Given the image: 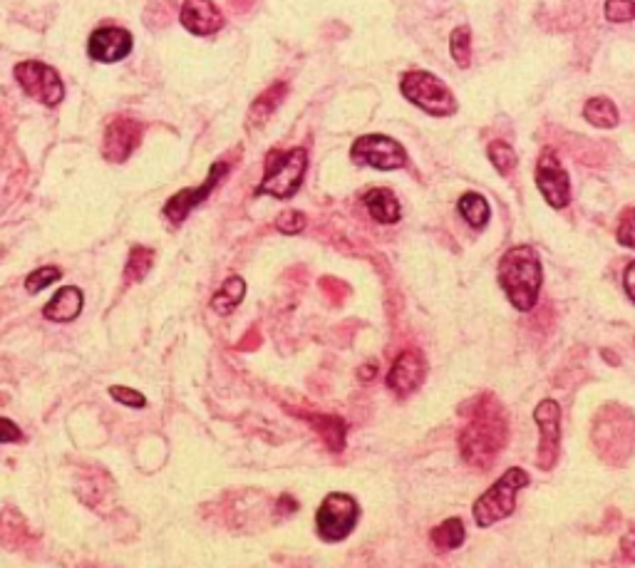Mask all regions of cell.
I'll use <instances>...</instances> for the list:
<instances>
[{"mask_svg": "<svg viewBox=\"0 0 635 568\" xmlns=\"http://www.w3.org/2000/svg\"><path fill=\"white\" fill-rule=\"evenodd\" d=\"M464 427L459 432V449L469 467L487 472L497 462L509 440V422L502 402L494 395L472 397L462 405Z\"/></svg>", "mask_w": 635, "mask_h": 568, "instance_id": "1", "label": "cell"}, {"mask_svg": "<svg viewBox=\"0 0 635 568\" xmlns=\"http://www.w3.org/2000/svg\"><path fill=\"white\" fill-rule=\"evenodd\" d=\"M499 286L507 293L509 303L521 313H529L539 301L541 261L531 246L509 249L499 261Z\"/></svg>", "mask_w": 635, "mask_h": 568, "instance_id": "2", "label": "cell"}, {"mask_svg": "<svg viewBox=\"0 0 635 568\" xmlns=\"http://www.w3.org/2000/svg\"><path fill=\"white\" fill-rule=\"evenodd\" d=\"M308 167L306 149H288V152H268L263 179L256 194L273 196V199H291L303 184V174Z\"/></svg>", "mask_w": 635, "mask_h": 568, "instance_id": "3", "label": "cell"}, {"mask_svg": "<svg viewBox=\"0 0 635 568\" xmlns=\"http://www.w3.org/2000/svg\"><path fill=\"white\" fill-rule=\"evenodd\" d=\"M524 487H529V474L519 467H511L482 497L474 502V521L477 526L487 529V526L497 524V521L507 519L516 509V494Z\"/></svg>", "mask_w": 635, "mask_h": 568, "instance_id": "4", "label": "cell"}, {"mask_svg": "<svg viewBox=\"0 0 635 568\" xmlns=\"http://www.w3.org/2000/svg\"><path fill=\"white\" fill-rule=\"evenodd\" d=\"M400 92L407 102L420 107L422 112L432 117H449L457 112V100L452 90L427 70H410L402 75Z\"/></svg>", "mask_w": 635, "mask_h": 568, "instance_id": "5", "label": "cell"}, {"mask_svg": "<svg viewBox=\"0 0 635 568\" xmlns=\"http://www.w3.org/2000/svg\"><path fill=\"white\" fill-rule=\"evenodd\" d=\"M360 506L350 494L333 492L323 499L316 511V529L318 536L328 544L348 539L350 531L358 526Z\"/></svg>", "mask_w": 635, "mask_h": 568, "instance_id": "6", "label": "cell"}, {"mask_svg": "<svg viewBox=\"0 0 635 568\" xmlns=\"http://www.w3.org/2000/svg\"><path fill=\"white\" fill-rule=\"evenodd\" d=\"M350 159L358 167H373L380 172H395L407 164V152L397 139L387 134H363L350 147Z\"/></svg>", "mask_w": 635, "mask_h": 568, "instance_id": "7", "label": "cell"}, {"mask_svg": "<svg viewBox=\"0 0 635 568\" xmlns=\"http://www.w3.org/2000/svg\"><path fill=\"white\" fill-rule=\"evenodd\" d=\"M15 80L23 87V92L33 100L43 102L48 107H58L65 97V85L60 80L58 70L40 60H25V63H18L13 70Z\"/></svg>", "mask_w": 635, "mask_h": 568, "instance_id": "8", "label": "cell"}, {"mask_svg": "<svg viewBox=\"0 0 635 568\" xmlns=\"http://www.w3.org/2000/svg\"><path fill=\"white\" fill-rule=\"evenodd\" d=\"M536 187L551 209H566L571 204V182L566 169L561 167L554 149H544L536 164Z\"/></svg>", "mask_w": 635, "mask_h": 568, "instance_id": "9", "label": "cell"}, {"mask_svg": "<svg viewBox=\"0 0 635 568\" xmlns=\"http://www.w3.org/2000/svg\"><path fill=\"white\" fill-rule=\"evenodd\" d=\"M534 420L539 425V454H536V464H539V469L549 472V469L556 467L561 449V407L554 400L539 402Z\"/></svg>", "mask_w": 635, "mask_h": 568, "instance_id": "10", "label": "cell"}, {"mask_svg": "<svg viewBox=\"0 0 635 568\" xmlns=\"http://www.w3.org/2000/svg\"><path fill=\"white\" fill-rule=\"evenodd\" d=\"M226 174H229V164L226 162L211 164L204 184H201V187H194V189H182L179 194H174L172 199L164 204V216H167L172 224H182V221L191 214V209H194V206H199L201 201H206V196H209L211 191H214L221 182H224Z\"/></svg>", "mask_w": 635, "mask_h": 568, "instance_id": "11", "label": "cell"}, {"mask_svg": "<svg viewBox=\"0 0 635 568\" xmlns=\"http://www.w3.org/2000/svg\"><path fill=\"white\" fill-rule=\"evenodd\" d=\"M132 45L134 40L132 35H129V30L110 25V28H97L95 33L90 35V40H87V55H90L95 63L112 65L125 60L127 55L132 53Z\"/></svg>", "mask_w": 635, "mask_h": 568, "instance_id": "12", "label": "cell"}, {"mask_svg": "<svg viewBox=\"0 0 635 568\" xmlns=\"http://www.w3.org/2000/svg\"><path fill=\"white\" fill-rule=\"evenodd\" d=\"M142 142V125L129 117H117L105 129V142H102V157L107 162H127L129 154Z\"/></svg>", "mask_w": 635, "mask_h": 568, "instance_id": "13", "label": "cell"}, {"mask_svg": "<svg viewBox=\"0 0 635 568\" xmlns=\"http://www.w3.org/2000/svg\"><path fill=\"white\" fill-rule=\"evenodd\" d=\"M427 363L420 350H402L387 373V387L400 395H410L425 382Z\"/></svg>", "mask_w": 635, "mask_h": 568, "instance_id": "14", "label": "cell"}, {"mask_svg": "<svg viewBox=\"0 0 635 568\" xmlns=\"http://www.w3.org/2000/svg\"><path fill=\"white\" fill-rule=\"evenodd\" d=\"M179 20L191 35H201V38L224 28V15L216 8L214 0H184Z\"/></svg>", "mask_w": 635, "mask_h": 568, "instance_id": "15", "label": "cell"}, {"mask_svg": "<svg viewBox=\"0 0 635 568\" xmlns=\"http://www.w3.org/2000/svg\"><path fill=\"white\" fill-rule=\"evenodd\" d=\"M82 306H85V298H82V291L75 286L60 288L53 298H50L48 306L43 308V316L53 323H70L80 316Z\"/></svg>", "mask_w": 635, "mask_h": 568, "instance_id": "16", "label": "cell"}, {"mask_svg": "<svg viewBox=\"0 0 635 568\" xmlns=\"http://www.w3.org/2000/svg\"><path fill=\"white\" fill-rule=\"evenodd\" d=\"M363 201L365 209L378 224H397L400 221V201L390 189H370Z\"/></svg>", "mask_w": 635, "mask_h": 568, "instance_id": "17", "label": "cell"}, {"mask_svg": "<svg viewBox=\"0 0 635 568\" xmlns=\"http://www.w3.org/2000/svg\"><path fill=\"white\" fill-rule=\"evenodd\" d=\"M308 420V425L313 427V430L318 432L320 437H323L325 447L330 449V452H343L345 447V422L340 420V417L335 415H303Z\"/></svg>", "mask_w": 635, "mask_h": 568, "instance_id": "18", "label": "cell"}, {"mask_svg": "<svg viewBox=\"0 0 635 568\" xmlns=\"http://www.w3.org/2000/svg\"><path fill=\"white\" fill-rule=\"evenodd\" d=\"M283 95H286V85H273L268 87L266 92H263L261 97L251 105L249 110V129H256V127H263L268 120H271V115L276 112V107L283 102Z\"/></svg>", "mask_w": 635, "mask_h": 568, "instance_id": "19", "label": "cell"}, {"mask_svg": "<svg viewBox=\"0 0 635 568\" xmlns=\"http://www.w3.org/2000/svg\"><path fill=\"white\" fill-rule=\"evenodd\" d=\"M246 296V281L241 276H231L224 286L216 291V296L211 298V308H214L219 316H229L234 313V308L244 301Z\"/></svg>", "mask_w": 635, "mask_h": 568, "instance_id": "20", "label": "cell"}, {"mask_svg": "<svg viewBox=\"0 0 635 568\" xmlns=\"http://www.w3.org/2000/svg\"><path fill=\"white\" fill-rule=\"evenodd\" d=\"M457 209L472 229H484V226L489 224V216H492L487 199H484L482 194H474V191H469V194H464L462 199H459Z\"/></svg>", "mask_w": 635, "mask_h": 568, "instance_id": "21", "label": "cell"}, {"mask_svg": "<svg viewBox=\"0 0 635 568\" xmlns=\"http://www.w3.org/2000/svg\"><path fill=\"white\" fill-rule=\"evenodd\" d=\"M583 117H586L593 127L601 129H613L621 122L618 107L613 105L608 97H593V100H588L586 107H583Z\"/></svg>", "mask_w": 635, "mask_h": 568, "instance_id": "22", "label": "cell"}, {"mask_svg": "<svg viewBox=\"0 0 635 568\" xmlns=\"http://www.w3.org/2000/svg\"><path fill=\"white\" fill-rule=\"evenodd\" d=\"M464 524L462 519H447L442 521L437 529H432V544L437 546V551H452V549H459V546L464 544Z\"/></svg>", "mask_w": 635, "mask_h": 568, "instance_id": "23", "label": "cell"}, {"mask_svg": "<svg viewBox=\"0 0 635 568\" xmlns=\"http://www.w3.org/2000/svg\"><path fill=\"white\" fill-rule=\"evenodd\" d=\"M154 263V251L147 249V246H134L132 253L127 258V266H125V278L127 283H137L142 281L144 276L149 273Z\"/></svg>", "mask_w": 635, "mask_h": 568, "instance_id": "24", "label": "cell"}, {"mask_svg": "<svg viewBox=\"0 0 635 568\" xmlns=\"http://www.w3.org/2000/svg\"><path fill=\"white\" fill-rule=\"evenodd\" d=\"M449 53H452V60L459 67H469V63H472V30L467 25L454 28L452 38H449Z\"/></svg>", "mask_w": 635, "mask_h": 568, "instance_id": "25", "label": "cell"}, {"mask_svg": "<svg viewBox=\"0 0 635 568\" xmlns=\"http://www.w3.org/2000/svg\"><path fill=\"white\" fill-rule=\"evenodd\" d=\"M487 154H489V162L494 164V169H497L502 177H509V174L516 169V162H519V159H516V152L507 142H492L489 144Z\"/></svg>", "mask_w": 635, "mask_h": 568, "instance_id": "26", "label": "cell"}, {"mask_svg": "<svg viewBox=\"0 0 635 568\" xmlns=\"http://www.w3.org/2000/svg\"><path fill=\"white\" fill-rule=\"evenodd\" d=\"M60 278H63V271H60L58 266H43L38 268V271L30 273L28 278H25V291L28 293H40L43 288L53 286V283H58Z\"/></svg>", "mask_w": 635, "mask_h": 568, "instance_id": "27", "label": "cell"}, {"mask_svg": "<svg viewBox=\"0 0 635 568\" xmlns=\"http://www.w3.org/2000/svg\"><path fill=\"white\" fill-rule=\"evenodd\" d=\"M635 15V0H606V18L611 23H628Z\"/></svg>", "mask_w": 635, "mask_h": 568, "instance_id": "28", "label": "cell"}, {"mask_svg": "<svg viewBox=\"0 0 635 568\" xmlns=\"http://www.w3.org/2000/svg\"><path fill=\"white\" fill-rule=\"evenodd\" d=\"M276 226L281 234L296 236V234H301L303 229H306V216H303L301 211H283V214L278 216Z\"/></svg>", "mask_w": 635, "mask_h": 568, "instance_id": "29", "label": "cell"}, {"mask_svg": "<svg viewBox=\"0 0 635 568\" xmlns=\"http://www.w3.org/2000/svg\"><path fill=\"white\" fill-rule=\"evenodd\" d=\"M110 395L115 397L117 402H122V405L127 407H134V410H139V407L147 405V400H144L142 392L132 390V387H122V385H112L110 387Z\"/></svg>", "mask_w": 635, "mask_h": 568, "instance_id": "30", "label": "cell"}, {"mask_svg": "<svg viewBox=\"0 0 635 568\" xmlns=\"http://www.w3.org/2000/svg\"><path fill=\"white\" fill-rule=\"evenodd\" d=\"M618 241H621L626 249H633L635 246V221H633V206H628L623 211L621 221H618Z\"/></svg>", "mask_w": 635, "mask_h": 568, "instance_id": "31", "label": "cell"}, {"mask_svg": "<svg viewBox=\"0 0 635 568\" xmlns=\"http://www.w3.org/2000/svg\"><path fill=\"white\" fill-rule=\"evenodd\" d=\"M20 440H23V432H20V427L15 425V422L0 417V444L20 442Z\"/></svg>", "mask_w": 635, "mask_h": 568, "instance_id": "32", "label": "cell"}, {"mask_svg": "<svg viewBox=\"0 0 635 568\" xmlns=\"http://www.w3.org/2000/svg\"><path fill=\"white\" fill-rule=\"evenodd\" d=\"M276 511H281V516H291L293 511H298V502L293 497H288V494H283V497L278 499Z\"/></svg>", "mask_w": 635, "mask_h": 568, "instance_id": "33", "label": "cell"}, {"mask_svg": "<svg viewBox=\"0 0 635 568\" xmlns=\"http://www.w3.org/2000/svg\"><path fill=\"white\" fill-rule=\"evenodd\" d=\"M633 273H635V263H628V268H626V296L631 298H635V293H633Z\"/></svg>", "mask_w": 635, "mask_h": 568, "instance_id": "34", "label": "cell"}, {"mask_svg": "<svg viewBox=\"0 0 635 568\" xmlns=\"http://www.w3.org/2000/svg\"><path fill=\"white\" fill-rule=\"evenodd\" d=\"M360 378H363V380H370V378H373V365H365V368H363V375H360Z\"/></svg>", "mask_w": 635, "mask_h": 568, "instance_id": "35", "label": "cell"}]
</instances>
